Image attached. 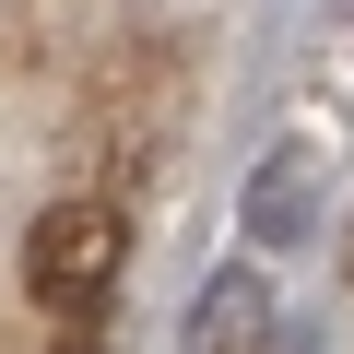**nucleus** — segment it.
<instances>
[{
  "instance_id": "obj_3",
  "label": "nucleus",
  "mask_w": 354,
  "mask_h": 354,
  "mask_svg": "<svg viewBox=\"0 0 354 354\" xmlns=\"http://www.w3.org/2000/svg\"><path fill=\"white\" fill-rule=\"evenodd\" d=\"M342 272H354V248H342Z\"/></svg>"
},
{
  "instance_id": "obj_1",
  "label": "nucleus",
  "mask_w": 354,
  "mask_h": 354,
  "mask_svg": "<svg viewBox=\"0 0 354 354\" xmlns=\"http://www.w3.org/2000/svg\"><path fill=\"white\" fill-rule=\"evenodd\" d=\"M118 272H130V213H118V201H48V213H36L24 283H36L48 319H95V307L118 295Z\"/></svg>"
},
{
  "instance_id": "obj_2",
  "label": "nucleus",
  "mask_w": 354,
  "mask_h": 354,
  "mask_svg": "<svg viewBox=\"0 0 354 354\" xmlns=\"http://www.w3.org/2000/svg\"><path fill=\"white\" fill-rule=\"evenodd\" d=\"M189 354H272V295H260V272H225V283L201 295Z\"/></svg>"
}]
</instances>
